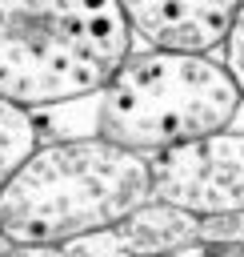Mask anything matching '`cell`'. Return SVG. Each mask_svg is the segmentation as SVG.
<instances>
[{
  "label": "cell",
  "mask_w": 244,
  "mask_h": 257,
  "mask_svg": "<svg viewBox=\"0 0 244 257\" xmlns=\"http://www.w3.org/2000/svg\"><path fill=\"white\" fill-rule=\"evenodd\" d=\"M0 245H4V233H0Z\"/></svg>",
  "instance_id": "obj_13"
},
{
  "label": "cell",
  "mask_w": 244,
  "mask_h": 257,
  "mask_svg": "<svg viewBox=\"0 0 244 257\" xmlns=\"http://www.w3.org/2000/svg\"><path fill=\"white\" fill-rule=\"evenodd\" d=\"M212 257H244V249H212Z\"/></svg>",
  "instance_id": "obj_12"
},
{
  "label": "cell",
  "mask_w": 244,
  "mask_h": 257,
  "mask_svg": "<svg viewBox=\"0 0 244 257\" xmlns=\"http://www.w3.org/2000/svg\"><path fill=\"white\" fill-rule=\"evenodd\" d=\"M0 257H64V249L60 245H12V241H4Z\"/></svg>",
  "instance_id": "obj_10"
},
{
  "label": "cell",
  "mask_w": 244,
  "mask_h": 257,
  "mask_svg": "<svg viewBox=\"0 0 244 257\" xmlns=\"http://www.w3.org/2000/svg\"><path fill=\"white\" fill-rule=\"evenodd\" d=\"M172 257H212V249H208V245H200V241H196V245H184V249H176V253H172Z\"/></svg>",
  "instance_id": "obj_11"
},
{
  "label": "cell",
  "mask_w": 244,
  "mask_h": 257,
  "mask_svg": "<svg viewBox=\"0 0 244 257\" xmlns=\"http://www.w3.org/2000/svg\"><path fill=\"white\" fill-rule=\"evenodd\" d=\"M244 104L224 60L160 52H132L96 100V137L140 157L224 133Z\"/></svg>",
  "instance_id": "obj_3"
},
{
  "label": "cell",
  "mask_w": 244,
  "mask_h": 257,
  "mask_svg": "<svg viewBox=\"0 0 244 257\" xmlns=\"http://www.w3.org/2000/svg\"><path fill=\"white\" fill-rule=\"evenodd\" d=\"M152 201L192 217L244 213V133L224 128L148 157Z\"/></svg>",
  "instance_id": "obj_4"
},
{
  "label": "cell",
  "mask_w": 244,
  "mask_h": 257,
  "mask_svg": "<svg viewBox=\"0 0 244 257\" xmlns=\"http://www.w3.org/2000/svg\"><path fill=\"white\" fill-rule=\"evenodd\" d=\"M128 56L120 0H0V96L28 112L100 96Z\"/></svg>",
  "instance_id": "obj_2"
},
{
  "label": "cell",
  "mask_w": 244,
  "mask_h": 257,
  "mask_svg": "<svg viewBox=\"0 0 244 257\" xmlns=\"http://www.w3.org/2000/svg\"><path fill=\"white\" fill-rule=\"evenodd\" d=\"M112 233L124 257H172L176 249L200 241V217L164 201H148L132 217L112 225Z\"/></svg>",
  "instance_id": "obj_6"
},
{
  "label": "cell",
  "mask_w": 244,
  "mask_h": 257,
  "mask_svg": "<svg viewBox=\"0 0 244 257\" xmlns=\"http://www.w3.org/2000/svg\"><path fill=\"white\" fill-rule=\"evenodd\" d=\"M200 245H208V249H244V213L200 217Z\"/></svg>",
  "instance_id": "obj_8"
},
{
  "label": "cell",
  "mask_w": 244,
  "mask_h": 257,
  "mask_svg": "<svg viewBox=\"0 0 244 257\" xmlns=\"http://www.w3.org/2000/svg\"><path fill=\"white\" fill-rule=\"evenodd\" d=\"M244 0H120L132 36L160 52L208 56L224 48Z\"/></svg>",
  "instance_id": "obj_5"
},
{
  "label": "cell",
  "mask_w": 244,
  "mask_h": 257,
  "mask_svg": "<svg viewBox=\"0 0 244 257\" xmlns=\"http://www.w3.org/2000/svg\"><path fill=\"white\" fill-rule=\"evenodd\" d=\"M224 68L232 72V80H236V88L244 92V4H240V12H236V24H232V32H228V40H224Z\"/></svg>",
  "instance_id": "obj_9"
},
{
  "label": "cell",
  "mask_w": 244,
  "mask_h": 257,
  "mask_svg": "<svg viewBox=\"0 0 244 257\" xmlns=\"http://www.w3.org/2000/svg\"><path fill=\"white\" fill-rule=\"evenodd\" d=\"M40 149V124L28 108L0 96V189L20 173V165Z\"/></svg>",
  "instance_id": "obj_7"
},
{
  "label": "cell",
  "mask_w": 244,
  "mask_h": 257,
  "mask_svg": "<svg viewBox=\"0 0 244 257\" xmlns=\"http://www.w3.org/2000/svg\"><path fill=\"white\" fill-rule=\"evenodd\" d=\"M152 201L148 157L100 137L40 145L0 189V233L12 245H68L120 225Z\"/></svg>",
  "instance_id": "obj_1"
}]
</instances>
